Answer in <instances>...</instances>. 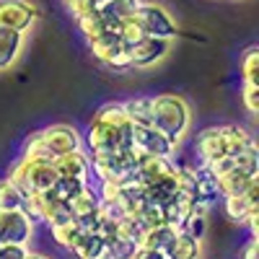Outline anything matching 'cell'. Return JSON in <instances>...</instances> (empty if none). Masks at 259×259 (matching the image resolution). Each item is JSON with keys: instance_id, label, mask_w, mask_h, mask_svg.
<instances>
[{"instance_id": "obj_1", "label": "cell", "mask_w": 259, "mask_h": 259, "mask_svg": "<svg viewBox=\"0 0 259 259\" xmlns=\"http://www.w3.org/2000/svg\"><path fill=\"white\" fill-rule=\"evenodd\" d=\"M83 138L73 124H50L39 133L29 135L24 143V156L29 158H57L62 153H70V150L80 148Z\"/></svg>"}, {"instance_id": "obj_2", "label": "cell", "mask_w": 259, "mask_h": 259, "mask_svg": "<svg viewBox=\"0 0 259 259\" xmlns=\"http://www.w3.org/2000/svg\"><path fill=\"white\" fill-rule=\"evenodd\" d=\"M153 127L179 145L192 127V109L187 99L177 94L153 96Z\"/></svg>"}, {"instance_id": "obj_3", "label": "cell", "mask_w": 259, "mask_h": 259, "mask_svg": "<svg viewBox=\"0 0 259 259\" xmlns=\"http://www.w3.org/2000/svg\"><path fill=\"white\" fill-rule=\"evenodd\" d=\"M11 182H16V187L29 194V192H47L55 179H57V171L52 166V161L47 158H29V156H21V161L11 168Z\"/></svg>"}, {"instance_id": "obj_4", "label": "cell", "mask_w": 259, "mask_h": 259, "mask_svg": "<svg viewBox=\"0 0 259 259\" xmlns=\"http://www.w3.org/2000/svg\"><path fill=\"white\" fill-rule=\"evenodd\" d=\"M135 18H138V24H140L145 36H158V39L174 41L177 34H179L177 21L158 3H140V8L135 11Z\"/></svg>"}, {"instance_id": "obj_5", "label": "cell", "mask_w": 259, "mask_h": 259, "mask_svg": "<svg viewBox=\"0 0 259 259\" xmlns=\"http://www.w3.org/2000/svg\"><path fill=\"white\" fill-rule=\"evenodd\" d=\"M168 52H171V41L158 39V36H143L135 45L127 47L130 65H133V68H153L161 60H166Z\"/></svg>"}, {"instance_id": "obj_6", "label": "cell", "mask_w": 259, "mask_h": 259, "mask_svg": "<svg viewBox=\"0 0 259 259\" xmlns=\"http://www.w3.org/2000/svg\"><path fill=\"white\" fill-rule=\"evenodd\" d=\"M133 145L145 156H163V158H171L177 153V143L168 140L163 133L153 124H135L133 130Z\"/></svg>"}, {"instance_id": "obj_7", "label": "cell", "mask_w": 259, "mask_h": 259, "mask_svg": "<svg viewBox=\"0 0 259 259\" xmlns=\"http://www.w3.org/2000/svg\"><path fill=\"white\" fill-rule=\"evenodd\" d=\"M34 236V221L24 210H0V241L29 244Z\"/></svg>"}, {"instance_id": "obj_8", "label": "cell", "mask_w": 259, "mask_h": 259, "mask_svg": "<svg viewBox=\"0 0 259 259\" xmlns=\"http://www.w3.org/2000/svg\"><path fill=\"white\" fill-rule=\"evenodd\" d=\"M36 21V8L29 0H0V29L29 31Z\"/></svg>"}, {"instance_id": "obj_9", "label": "cell", "mask_w": 259, "mask_h": 259, "mask_svg": "<svg viewBox=\"0 0 259 259\" xmlns=\"http://www.w3.org/2000/svg\"><path fill=\"white\" fill-rule=\"evenodd\" d=\"M223 210H226V215L231 221L246 223L249 215L259 210V182L249 184L239 194H226V197H223Z\"/></svg>"}, {"instance_id": "obj_10", "label": "cell", "mask_w": 259, "mask_h": 259, "mask_svg": "<svg viewBox=\"0 0 259 259\" xmlns=\"http://www.w3.org/2000/svg\"><path fill=\"white\" fill-rule=\"evenodd\" d=\"M89 148L94 150V156H109L114 150H119L117 130L101 117H94L89 124Z\"/></svg>"}, {"instance_id": "obj_11", "label": "cell", "mask_w": 259, "mask_h": 259, "mask_svg": "<svg viewBox=\"0 0 259 259\" xmlns=\"http://www.w3.org/2000/svg\"><path fill=\"white\" fill-rule=\"evenodd\" d=\"M52 166L57 171V177H75V179H85V182L91 177V158L85 156L80 148L52 158Z\"/></svg>"}, {"instance_id": "obj_12", "label": "cell", "mask_w": 259, "mask_h": 259, "mask_svg": "<svg viewBox=\"0 0 259 259\" xmlns=\"http://www.w3.org/2000/svg\"><path fill=\"white\" fill-rule=\"evenodd\" d=\"M197 156L202 163H210L221 156H228V145H226V138H223V130L221 127H205L202 133L197 135Z\"/></svg>"}, {"instance_id": "obj_13", "label": "cell", "mask_w": 259, "mask_h": 259, "mask_svg": "<svg viewBox=\"0 0 259 259\" xmlns=\"http://www.w3.org/2000/svg\"><path fill=\"white\" fill-rule=\"evenodd\" d=\"M24 31H11V29H0V73L11 70L16 60L21 57L24 50Z\"/></svg>"}, {"instance_id": "obj_14", "label": "cell", "mask_w": 259, "mask_h": 259, "mask_svg": "<svg viewBox=\"0 0 259 259\" xmlns=\"http://www.w3.org/2000/svg\"><path fill=\"white\" fill-rule=\"evenodd\" d=\"M177 233H179V228L168 226V223L153 226V228H148V231L143 233V239L138 241V246L150 249V251H161V254H166V251H168V246L174 244Z\"/></svg>"}, {"instance_id": "obj_15", "label": "cell", "mask_w": 259, "mask_h": 259, "mask_svg": "<svg viewBox=\"0 0 259 259\" xmlns=\"http://www.w3.org/2000/svg\"><path fill=\"white\" fill-rule=\"evenodd\" d=\"M223 197L221 194V184H218V177H212L205 166L194 168V200L200 202H207V205H215V200Z\"/></svg>"}, {"instance_id": "obj_16", "label": "cell", "mask_w": 259, "mask_h": 259, "mask_svg": "<svg viewBox=\"0 0 259 259\" xmlns=\"http://www.w3.org/2000/svg\"><path fill=\"white\" fill-rule=\"evenodd\" d=\"M89 47H91L94 57H96L99 62H104V65L109 62V57H114L119 50H124L119 34H114V31H101L99 36L89 39Z\"/></svg>"}, {"instance_id": "obj_17", "label": "cell", "mask_w": 259, "mask_h": 259, "mask_svg": "<svg viewBox=\"0 0 259 259\" xmlns=\"http://www.w3.org/2000/svg\"><path fill=\"white\" fill-rule=\"evenodd\" d=\"M73 218V210H70V202H62V200H55L50 197L47 192H41V221H45L50 228L52 226H60L65 221Z\"/></svg>"}, {"instance_id": "obj_18", "label": "cell", "mask_w": 259, "mask_h": 259, "mask_svg": "<svg viewBox=\"0 0 259 259\" xmlns=\"http://www.w3.org/2000/svg\"><path fill=\"white\" fill-rule=\"evenodd\" d=\"M200 256H202L200 239H192L187 231H179L174 244L166 251V259H200Z\"/></svg>"}, {"instance_id": "obj_19", "label": "cell", "mask_w": 259, "mask_h": 259, "mask_svg": "<svg viewBox=\"0 0 259 259\" xmlns=\"http://www.w3.org/2000/svg\"><path fill=\"white\" fill-rule=\"evenodd\" d=\"M133 124H153V96H138L122 104Z\"/></svg>"}, {"instance_id": "obj_20", "label": "cell", "mask_w": 259, "mask_h": 259, "mask_svg": "<svg viewBox=\"0 0 259 259\" xmlns=\"http://www.w3.org/2000/svg\"><path fill=\"white\" fill-rule=\"evenodd\" d=\"M138 8H140V0H104V6L99 11L106 18V26H109V24H114V21L133 18Z\"/></svg>"}, {"instance_id": "obj_21", "label": "cell", "mask_w": 259, "mask_h": 259, "mask_svg": "<svg viewBox=\"0 0 259 259\" xmlns=\"http://www.w3.org/2000/svg\"><path fill=\"white\" fill-rule=\"evenodd\" d=\"M99 205H101V200H99L96 189L85 184V187H83V189L75 194V197L70 200L73 218H89V215H94V212L99 210Z\"/></svg>"}, {"instance_id": "obj_22", "label": "cell", "mask_w": 259, "mask_h": 259, "mask_svg": "<svg viewBox=\"0 0 259 259\" xmlns=\"http://www.w3.org/2000/svg\"><path fill=\"white\" fill-rule=\"evenodd\" d=\"M104 239L101 236H96V233H80L78 239H75V244L70 246V251L78 256V259H99L101 256V251H104Z\"/></svg>"}, {"instance_id": "obj_23", "label": "cell", "mask_w": 259, "mask_h": 259, "mask_svg": "<svg viewBox=\"0 0 259 259\" xmlns=\"http://www.w3.org/2000/svg\"><path fill=\"white\" fill-rule=\"evenodd\" d=\"M223 138H226V145H228V156H236V153H241L244 148H249L254 143L251 133L246 127L241 124H223Z\"/></svg>"}, {"instance_id": "obj_24", "label": "cell", "mask_w": 259, "mask_h": 259, "mask_svg": "<svg viewBox=\"0 0 259 259\" xmlns=\"http://www.w3.org/2000/svg\"><path fill=\"white\" fill-rule=\"evenodd\" d=\"M89 184L85 179H75V177H57L55 179V184L47 189V194L50 197H55V200H62V202H70L75 194Z\"/></svg>"}, {"instance_id": "obj_25", "label": "cell", "mask_w": 259, "mask_h": 259, "mask_svg": "<svg viewBox=\"0 0 259 259\" xmlns=\"http://www.w3.org/2000/svg\"><path fill=\"white\" fill-rule=\"evenodd\" d=\"M50 231H52V241H55L57 246H62V249H68V251H70V246L75 244V239L83 233L78 218H70V221H65V223H60V226H52Z\"/></svg>"}, {"instance_id": "obj_26", "label": "cell", "mask_w": 259, "mask_h": 259, "mask_svg": "<svg viewBox=\"0 0 259 259\" xmlns=\"http://www.w3.org/2000/svg\"><path fill=\"white\" fill-rule=\"evenodd\" d=\"M256 182V177H246V174H241L239 168H233V171H228L226 177H221L218 179V184H221V194L226 197V194H239V192H244L249 184H254Z\"/></svg>"}, {"instance_id": "obj_27", "label": "cell", "mask_w": 259, "mask_h": 259, "mask_svg": "<svg viewBox=\"0 0 259 259\" xmlns=\"http://www.w3.org/2000/svg\"><path fill=\"white\" fill-rule=\"evenodd\" d=\"M233 166L239 168L241 174H246V177H256L259 174V148H256V143L244 148L241 153H236L233 156Z\"/></svg>"}, {"instance_id": "obj_28", "label": "cell", "mask_w": 259, "mask_h": 259, "mask_svg": "<svg viewBox=\"0 0 259 259\" xmlns=\"http://www.w3.org/2000/svg\"><path fill=\"white\" fill-rule=\"evenodd\" d=\"M24 202V192L11 179H0V210H18Z\"/></svg>"}, {"instance_id": "obj_29", "label": "cell", "mask_w": 259, "mask_h": 259, "mask_svg": "<svg viewBox=\"0 0 259 259\" xmlns=\"http://www.w3.org/2000/svg\"><path fill=\"white\" fill-rule=\"evenodd\" d=\"M78 29L83 31L85 41H89V39L99 36L101 31H106V18L101 16V11H91V13H85V16L78 18Z\"/></svg>"}, {"instance_id": "obj_30", "label": "cell", "mask_w": 259, "mask_h": 259, "mask_svg": "<svg viewBox=\"0 0 259 259\" xmlns=\"http://www.w3.org/2000/svg\"><path fill=\"white\" fill-rule=\"evenodd\" d=\"M241 75H244V83H259V50L256 47H249L241 60Z\"/></svg>"}, {"instance_id": "obj_31", "label": "cell", "mask_w": 259, "mask_h": 259, "mask_svg": "<svg viewBox=\"0 0 259 259\" xmlns=\"http://www.w3.org/2000/svg\"><path fill=\"white\" fill-rule=\"evenodd\" d=\"M143 36H145V34H143V29H140V24H138L135 16H133V18H124L122 24H119V39H122L124 47L135 45V41L143 39Z\"/></svg>"}, {"instance_id": "obj_32", "label": "cell", "mask_w": 259, "mask_h": 259, "mask_svg": "<svg viewBox=\"0 0 259 259\" xmlns=\"http://www.w3.org/2000/svg\"><path fill=\"white\" fill-rule=\"evenodd\" d=\"M65 6H68L70 16L78 21V18H80V16H85V13L99 11V8L104 6V0H65Z\"/></svg>"}, {"instance_id": "obj_33", "label": "cell", "mask_w": 259, "mask_h": 259, "mask_svg": "<svg viewBox=\"0 0 259 259\" xmlns=\"http://www.w3.org/2000/svg\"><path fill=\"white\" fill-rule=\"evenodd\" d=\"M241 101H244L249 114H259V83H244Z\"/></svg>"}, {"instance_id": "obj_34", "label": "cell", "mask_w": 259, "mask_h": 259, "mask_svg": "<svg viewBox=\"0 0 259 259\" xmlns=\"http://www.w3.org/2000/svg\"><path fill=\"white\" fill-rule=\"evenodd\" d=\"M212 177H226L228 171H233L236 166H233V156H221V158H215V161H210V163H202Z\"/></svg>"}, {"instance_id": "obj_35", "label": "cell", "mask_w": 259, "mask_h": 259, "mask_svg": "<svg viewBox=\"0 0 259 259\" xmlns=\"http://www.w3.org/2000/svg\"><path fill=\"white\" fill-rule=\"evenodd\" d=\"M26 244H8L0 241V259H24L26 256Z\"/></svg>"}, {"instance_id": "obj_36", "label": "cell", "mask_w": 259, "mask_h": 259, "mask_svg": "<svg viewBox=\"0 0 259 259\" xmlns=\"http://www.w3.org/2000/svg\"><path fill=\"white\" fill-rule=\"evenodd\" d=\"M205 226H207V218H200V215H192V218H187L184 228L192 239H202V233H205Z\"/></svg>"}, {"instance_id": "obj_37", "label": "cell", "mask_w": 259, "mask_h": 259, "mask_svg": "<svg viewBox=\"0 0 259 259\" xmlns=\"http://www.w3.org/2000/svg\"><path fill=\"white\" fill-rule=\"evenodd\" d=\"M244 259H259V241H256V236L244 246Z\"/></svg>"}, {"instance_id": "obj_38", "label": "cell", "mask_w": 259, "mask_h": 259, "mask_svg": "<svg viewBox=\"0 0 259 259\" xmlns=\"http://www.w3.org/2000/svg\"><path fill=\"white\" fill-rule=\"evenodd\" d=\"M24 259H50V256H47V254H41V251H26Z\"/></svg>"}]
</instances>
